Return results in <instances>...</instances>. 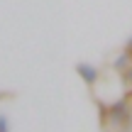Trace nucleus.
I'll list each match as a JSON object with an SVG mask.
<instances>
[{"instance_id": "1", "label": "nucleus", "mask_w": 132, "mask_h": 132, "mask_svg": "<svg viewBox=\"0 0 132 132\" xmlns=\"http://www.w3.org/2000/svg\"><path fill=\"white\" fill-rule=\"evenodd\" d=\"M78 71L86 76V81H88V83H93V81H95V76H98L93 66H83V64H81V66H78Z\"/></svg>"}, {"instance_id": "2", "label": "nucleus", "mask_w": 132, "mask_h": 132, "mask_svg": "<svg viewBox=\"0 0 132 132\" xmlns=\"http://www.w3.org/2000/svg\"><path fill=\"white\" fill-rule=\"evenodd\" d=\"M0 132H5V120L0 118Z\"/></svg>"}, {"instance_id": "3", "label": "nucleus", "mask_w": 132, "mask_h": 132, "mask_svg": "<svg viewBox=\"0 0 132 132\" xmlns=\"http://www.w3.org/2000/svg\"><path fill=\"white\" fill-rule=\"evenodd\" d=\"M130 81H132V71H130Z\"/></svg>"}]
</instances>
